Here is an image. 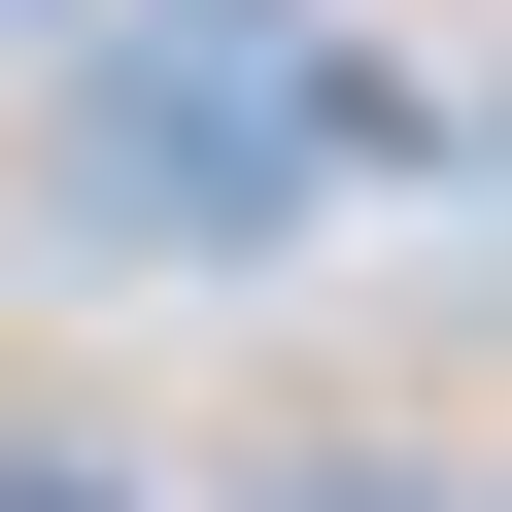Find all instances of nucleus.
Listing matches in <instances>:
<instances>
[{
  "mask_svg": "<svg viewBox=\"0 0 512 512\" xmlns=\"http://www.w3.org/2000/svg\"><path fill=\"white\" fill-rule=\"evenodd\" d=\"M239 512H444V444H274Z\"/></svg>",
  "mask_w": 512,
  "mask_h": 512,
  "instance_id": "f03ea898",
  "label": "nucleus"
},
{
  "mask_svg": "<svg viewBox=\"0 0 512 512\" xmlns=\"http://www.w3.org/2000/svg\"><path fill=\"white\" fill-rule=\"evenodd\" d=\"M0 512H171V444L137 410H0Z\"/></svg>",
  "mask_w": 512,
  "mask_h": 512,
  "instance_id": "f257e3e1",
  "label": "nucleus"
}]
</instances>
